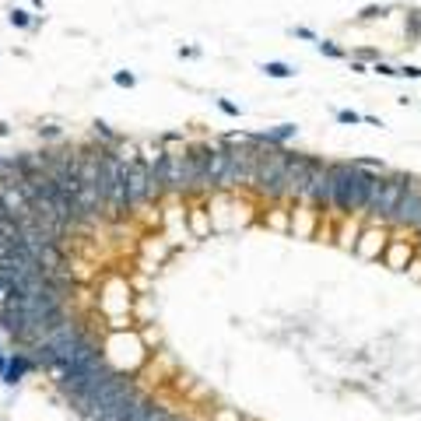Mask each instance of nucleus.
Returning a JSON list of instances; mask_svg holds the SVG:
<instances>
[{"label": "nucleus", "mask_w": 421, "mask_h": 421, "mask_svg": "<svg viewBox=\"0 0 421 421\" xmlns=\"http://www.w3.org/2000/svg\"><path fill=\"white\" fill-rule=\"evenodd\" d=\"M126 201H130V210L155 201L151 197V176H148V165L141 158L126 165Z\"/></svg>", "instance_id": "9"}, {"label": "nucleus", "mask_w": 421, "mask_h": 421, "mask_svg": "<svg viewBox=\"0 0 421 421\" xmlns=\"http://www.w3.org/2000/svg\"><path fill=\"white\" fill-rule=\"evenodd\" d=\"M337 123L355 126V123H362V112H355V109H337Z\"/></svg>", "instance_id": "25"}, {"label": "nucleus", "mask_w": 421, "mask_h": 421, "mask_svg": "<svg viewBox=\"0 0 421 421\" xmlns=\"http://www.w3.org/2000/svg\"><path fill=\"white\" fill-rule=\"evenodd\" d=\"M179 141H183V134H176V130H172V134H162V137H158V144H179Z\"/></svg>", "instance_id": "33"}, {"label": "nucleus", "mask_w": 421, "mask_h": 421, "mask_svg": "<svg viewBox=\"0 0 421 421\" xmlns=\"http://www.w3.org/2000/svg\"><path fill=\"white\" fill-rule=\"evenodd\" d=\"M309 169H313V155L288 151V162H285V201H299V204H306Z\"/></svg>", "instance_id": "6"}, {"label": "nucleus", "mask_w": 421, "mask_h": 421, "mask_svg": "<svg viewBox=\"0 0 421 421\" xmlns=\"http://www.w3.org/2000/svg\"><path fill=\"white\" fill-rule=\"evenodd\" d=\"M295 134H299L295 123H281V126H271V130H260V134H246V141L256 144V148H285Z\"/></svg>", "instance_id": "12"}, {"label": "nucleus", "mask_w": 421, "mask_h": 421, "mask_svg": "<svg viewBox=\"0 0 421 421\" xmlns=\"http://www.w3.org/2000/svg\"><path fill=\"white\" fill-rule=\"evenodd\" d=\"M112 81H116L119 88H134V85H137V74H130V71H116Z\"/></svg>", "instance_id": "24"}, {"label": "nucleus", "mask_w": 421, "mask_h": 421, "mask_svg": "<svg viewBox=\"0 0 421 421\" xmlns=\"http://www.w3.org/2000/svg\"><path fill=\"white\" fill-rule=\"evenodd\" d=\"M267 225H271V228H281V232H285V228H292V210H285L281 204H278V208H271V214H267Z\"/></svg>", "instance_id": "20"}, {"label": "nucleus", "mask_w": 421, "mask_h": 421, "mask_svg": "<svg viewBox=\"0 0 421 421\" xmlns=\"http://www.w3.org/2000/svg\"><path fill=\"white\" fill-rule=\"evenodd\" d=\"M218 109H221V112H225V116H235V119H239V116H242V109H239V105L232 102V99H218Z\"/></svg>", "instance_id": "27"}, {"label": "nucleus", "mask_w": 421, "mask_h": 421, "mask_svg": "<svg viewBox=\"0 0 421 421\" xmlns=\"http://www.w3.org/2000/svg\"><path fill=\"white\" fill-rule=\"evenodd\" d=\"M408 278H415V281H421V256H415V260L408 263Z\"/></svg>", "instance_id": "32"}, {"label": "nucleus", "mask_w": 421, "mask_h": 421, "mask_svg": "<svg viewBox=\"0 0 421 421\" xmlns=\"http://www.w3.org/2000/svg\"><path fill=\"white\" fill-rule=\"evenodd\" d=\"M386 14V7L383 4H369V7H362L358 11V21H376V18H383Z\"/></svg>", "instance_id": "23"}, {"label": "nucleus", "mask_w": 421, "mask_h": 421, "mask_svg": "<svg viewBox=\"0 0 421 421\" xmlns=\"http://www.w3.org/2000/svg\"><path fill=\"white\" fill-rule=\"evenodd\" d=\"M404 186H408V172H386L383 176V190L376 197V208L369 214V225H390L393 214H397V204L404 197Z\"/></svg>", "instance_id": "5"}, {"label": "nucleus", "mask_w": 421, "mask_h": 421, "mask_svg": "<svg viewBox=\"0 0 421 421\" xmlns=\"http://www.w3.org/2000/svg\"><path fill=\"white\" fill-rule=\"evenodd\" d=\"M169 421H190V418H176V415H172V418H169Z\"/></svg>", "instance_id": "40"}, {"label": "nucleus", "mask_w": 421, "mask_h": 421, "mask_svg": "<svg viewBox=\"0 0 421 421\" xmlns=\"http://www.w3.org/2000/svg\"><path fill=\"white\" fill-rule=\"evenodd\" d=\"M28 4H32V7H42V0H28Z\"/></svg>", "instance_id": "39"}, {"label": "nucleus", "mask_w": 421, "mask_h": 421, "mask_svg": "<svg viewBox=\"0 0 421 421\" xmlns=\"http://www.w3.org/2000/svg\"><path fill=\"white\" fill-rule=\"evenodd\" d=\"M7 134H11V123H4V119H0V137H7Z\"/></svg>", "instance_id": "36"}, {"label": "nucleus", "mask_w": 421, "mask_h": 421, "mask_svg": "<svg viewBox=\"0 0 421 421\" xmlns=\"http://www.w3.org/2000/svg\"><path fill=\"white\" fill-rule=\"evenodd\" d=\"M210 421H242V415L232 411V408H218V411L210 415Z\"/></svg>", "instance_id": "26"}, {"label": "nucleus", "mask_w": 421, "mask_h": 421, "mask_svg": "<svg viewBox=\"0 0 421 421\" xmlns=\"http://www.w3.org/2000/svg\"><path fill=\"white\" fill-rule=\"evenodd\" d=\"M421 42V11H408V46Z\"/></svg>", "instance_id": "21"}, {"label": "nucleus", "mask_w": 421, "mask_h": 421, "mask_svg": "<svg viewBox=\"0 0 421 421\" xmlns=\"http://www.w3.org/2000/svg\"><path fill=\"white\" fill-rule=\"evenodd\" d=\"M292 35H295V39H306V42H316V39H319L313 28H306V25H295V28H292Z\"/></svg>", "instance_id": "28"}, {"label": "nucleus", "mask_w": 421, "mask_h": 421, "mask_svg": "<svg viewBox=\"0 0 421 421\" xmlns=\"http://www.w3.org/2000/svg\"><path fill=\"white\" fill-rule=\"evenodd\" d=\"M306 204L316 208V210H330V162H319V158H313Z\"/></svg>", "instance_id": "10"}, {"label": "nucleus", "mask_w": 421, "mask_h": 421, "mask_svg": "<svg viewBox=\"0 0 421 421\" xmlns=\"http://www.w3.org/2000/svg\"><path fill=\"white\" fill-rule=\"evenodd\" d=\"M316 49H319L323 57H330V60H344V57H348V53H344L340 46H333L330 39H316Z\"/></svg>", "instance_id": "22"}, {"label": "nucleus", "mask_w": 421, "mask_h": 421, "mask_svg": "<svg viewBox=\"0 0 421 421\" xmlns=\"http://www.w3.org/2000/svg\"><path fill=\"white\" fill-rule=\"evenodd\" d=\"M92 137H95V141H102V151H112V148L123 141L116 130H109V123H102V119H95V126H92Z\"/></svg>", "instance_id": "16"}, {"label": "nucleus", "mask_w": 421, "mask_h": 421, "mask_svg": "<svg viewBox=\"0 0 421 421\" xmlns=\"http://www.w3.org/2000/svg\"><path fill=\"white\" fill-rule=\"evenodd\" d=\"M411 260H415V246L404 242V239H390V246H386V253H383V263H386L390 271H408Z\"/></svg>", "instance_id": "13"}, {"label": "nucleus", "mask_w": 421, "mask_h": 421, "mask_svg": "<svg viewBox=\"0 0 421 421\" xmlns=\"http://www.w3.org/2000/svg\"><path fill=\"white\" fill-rule=\"evenodd\" d=\"M35 369H39V365H35V358H32L28 351H11V355H7V369H4L0 379H4L7 386H18V383L28 379Z\"/></svg>", "instance_id": "11"}, {"label": "nucleus", "mask_w": 421, "mask_h": 421, "mask_svg": "<svg viewBox=\"0 0 421 421\" xmlns=\"http://www.w3.org/2000/svg\"><path fill=\"white\" fill-rule=\"evenodd\" d=\"M376 74H383V78H397V67H390V64H383V60H376V67H372Z\"/></svg>", "instance_id": "30"}, {"label": "nucleus", "mask_w": 421, "mask_h": 421, "mask_svg": "<svg viewBox=\"0 0 421 421\" xmlns=\"http://www.w3.org/2000/svg\"><path fill=\"white\" fill-rule=\"evenodd\" d=\"M351 71H355V74H365V71H369V67H365V64H362V60H351Z\"/></svg>", "instance_id": "35"}, {"label": "nucleus", "mask_w": 421, "mask_h": 421, "mask_svg": "<svg viewBox=\"0 0 421 421\" xmlns=\"http://www.w3.org/2000/svg\"><path fill=\"white\" fill-rule=\"evenodd\" d=\"M39 137H46V141H60V126H39Z\"/></svg>", "instance_id": "31"}, {"label": "nucleus", "mask_w": 421, "mask_h": 421, "mask_svg": "<svg viewBox=\"0 0 421 421\" xmlns=\"http://www.w3.org/2000/svg\"><path fill=\"white\" fill-rule=\"evenodd\" d=\"M7 21H11L14 28H32V25H39V21H42V14H32V11H25V7H11Z\"/></svg>", "instance_id": "18"}, {"label": "nucleus", "mask_w": 421, "mask_h": 421, "mask_svg": "<svg viewBox=\"0 0 421 421\" xmlns=\"http://www.w3.org/2000/svg\"><path fill=\"white\" fill-rule=\"evenodd\" d=\"M260 71H263L267 78H295V67H292V64H285V60H267Z\"/></svg>", "instance_id": "19"}, {"label": "nucleus", "mask_w": 421, "mask_h": 421, "mask_svg": "<svg viewBox=\"0 0 421 421\" xmlns=\"http://www.w3.org/2000/svg\"><path fill=\"white\" fill-rule=\"evenodd\" d=\"M165 194H197V176H194V162L183 151H165Z\"/></svg>", "instance_id": "4"}, {"label": "nucleus", "mask_w": 421, "mask_h": 421, "mask_svg": "<svg viewBox=\"0 0 421 421\" xmlns=\"http://www.w3.org/2000/svg\"><path fill=\"white\" fill-rule=\"evenodd\" d=\"M186 225H190L194 239H204V235L210 232V214L204 208H190V214H186Z\"/></svg>", "instance_id": "15"}, {"label": "nucleus", "mask_w": 421, "mask_h": 421, "mask_svg": "<svg viewBox=\"0 0 421 421\" xmlns=\"http://www.w3.org/2000/svg\"><path fill=\"white\" fill-rule=\"evenodd\" d=\"M358 225H348V218H340V228H337V246L340 249H351L355 253V242H358Z\"/></svg>", "instance_id": "17"}, {"label": "nucleus", "mask_w": 421, "mask_h": 421, "mask_svg": "<svg viewBox=\"0 0 421 421\" xmlns=\"http://www.w3.org/2000/svg\"><path fill=\"white\" fill-rule=\"evenodd\" d=\"M390 228L386 225H365L362 232H358V242H355V256H362V260H383V253H386V246H390Z\"/></svg>", "instance_id": "8"}, {"label": "nucleus", "mask_w": 421, "mask_h": 421, "mask_svg": "<svg viewBox=\"0 0 421 421\" xmlns=\"http://www.w3.org/2000/svg\"><path fill=\"white\" fill-rule=\"evenodd\" d=\"M401 78H421V67H397Z\"/></svg>", "instance_id": "34"}, {"label": "nucleus", "mask_w": 421, "mask_h": 421, "mask_svg": "<svg viewBox=\"0 0 421 421\" xmlns=\"http://www.w3.org/2000/svg\"><path fill=\"white\" fill-rule=\"evenodd\" d=\"M383 172H372V169H362L355 162H330V210L337 218H351V214H362L369 197H372V186Z\"/></svg>", "instance_id": "1"}, {"label": "nucleus", "mask_w": 421, "mask_h": 421, "mask_svg": "<svg viewBox=\"0 0 421 421\" xmlns=\"http://www.w3.org/2000/svg\"><path fill=\"white\" fill-rule=\"evenodd\" d=\"M4 369H7V355H4V348H0V376H4Z\"/></svg>", "instance_id": "38"}, {"label": "nucleus", "mask_w": 421, "mask_h": 421, "mask_svg": "<svg viewBox=\"0 0 421 421\" xmlns=\"http://www.w3.org/2000/svg\"><path fill=\"white\" fill-rule=\"evenodd\" d=\"M144 253H151L155 260H165V246L162 242H144Z\"/></svg>", "instance_id": "29"}, {"label": "nucleus", "mask_w": 421, "mask_h": 421, "mask_svg": "<svg viewBox=\"0 0 421 421\" xmlns=\"http://www.w3.org/2000/svg\"><path fill=\"white\" fill-rule=\"evenodd\" d=\"M390 225H397V228H415V232H418V225H421V176H408L404 197H401L397 214H393Z\"/></svg>", "instance_id": "7"}, {"label": "nucleus", "mask_w": 421, "mask_h": 421, "mask_svg": "<svg viewBox=\"0 0 421 421\" xmlns=\"http://www.w3.org/2000/svg\"><path fill=\"white\" fill-rule=\"evenodd\" d=\"M285 162H288V148H260L253 190L263 201H285Z\"/></svg>", "instance_id": "2"}, {"label": "nucleus", "mask_w": 421, "mask_h": 421, "mask_svg": "<svg viewBox=\"0 0 421 421\" xmlns=\"http://www.w3.org/2000/svg\"><path fill=\"white\" fill-rule=\"evenodd\" d=\"M313 221L316 214L309 210V204H299V210H292V232L295 235H313Z\"/></svg>", "instance_id": "14"}, {"label": "nucleus", "mask_w": 421, "mask_h": 421, "mask_svg": "<svg viewBox=\"0 0 421 421\" xmlns=\"http://www.w3.org/2000/svg\"><path fill=\"white\" fill-rule=\"evenodd\" d=\"M0 176H7V155H0Z\"/></svg>", "instance_id": "37"}, {"label": "nucleus", "mask_w": 421, "mask_h": 421, "mask_svg": "<svg viewBox=\"0 0 421 421\" xmlns=\"http://www.w3.org/2000/svg\"><path fill=\"white\" fill-rule=\"evenodd\" d=\"M256 158H260V148H256V144H228V172H225L221 194H232V190H253Z\"/></svg>", "instance_id": "3"}]
</instances>
